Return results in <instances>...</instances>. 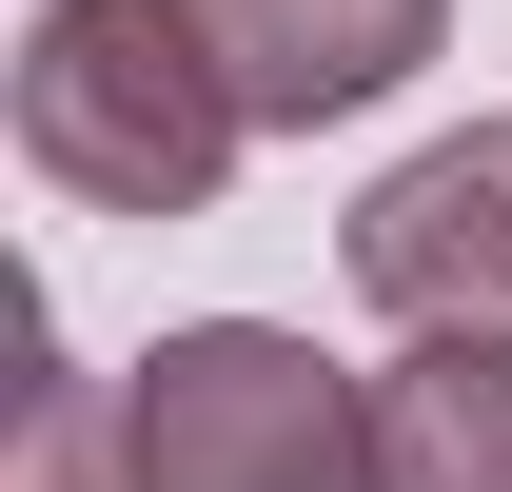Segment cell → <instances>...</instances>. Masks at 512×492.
Returning a JSON list of instances; mask_svg holds the SVG:
<instances>
[{
    "instance_id": "obj_3",
    "label": "cell",
    "mask_w": 512,
    "mask_h": 492,
    "mask_svg": "<svg viewBox=\"0 0 512 492\" xmlns=\"http://www.w3.org/2000/svg\"><path fill=\"white\" fill-rule=\"evenodd\" d=\"M355 296L394 335H512V138H434L355 197Z\"/></svg>"
},
{
    "instance_id": "obj_6",
    "label": "cell",
    "mask_w": 512,
    "mask_h": 492,
    "mask_svg": "<svg viewBox=\"0 0 512 492\" xmlns=\"http://www.w3.org/2000/svg\"><path fill=\"white\" fill-rule=\"evenodd\" d=\"M0 492H138V453H119V394L40 335L20 355V453H0Z\"/></svg>"
},
{
    "instance_id": "obj_4",
    "label": "cell",
    "mask_w": 512,
    "mask_h": 492,
    "mask_svg": "<svg viewBox=\"0 0 512 492\" xmlns=\"http://www.w3.org/2000/svg\"><path fill=\"white\" fill-rule=\"evenodd\" d=\"M453 0H197V40H217V79H237L256 138H316V119H375L394 79L434 60Z\"/></svg>"
},
{
    "instance_id": "obj_2",
    "label": "cell",
    "mask_w": 512,
    "mask_h": 492,
    "mask_svg": "<svg viewBox=\"0 0 512 492\" xmlns=\"http://www.w3.org/2000/svg\"><path fill=\"white\" fill-rule=\"evenodd\" d=\"M138 492H375V374H335L276 315H197L119 374Z\"/></svg>"
},
{
    "instance_id": "obj_1",
    "label": "cell",
    "mask_w": 512,
    "mask_h": 492,
    "mask_svg": "<svg viewBox=\"0 0 512 492\" xmlns=\"http://www.w3.org/2000/svg\"><path fill=\"white\" fill-rule=\"evenodd\" d=\"M237 79L197 40V0H40L20 20V158L79 217H197L237 178Z\"/></svg>"
},
{
    "instance_id": "obj_5",
    "label": "cell",
    "mask_w": 512,
    "mask_h": 492,
    "mask_svg": "<svg viewBox=\"0 0 512 492\" xmlns=\"http://www.w3.org/2000/svg\"><path fill=\"white\" fill-rule=\"evenodd\" d=\"M375 492H512V335H414L375 374Z\"/></svg>"
}]
</instances>
